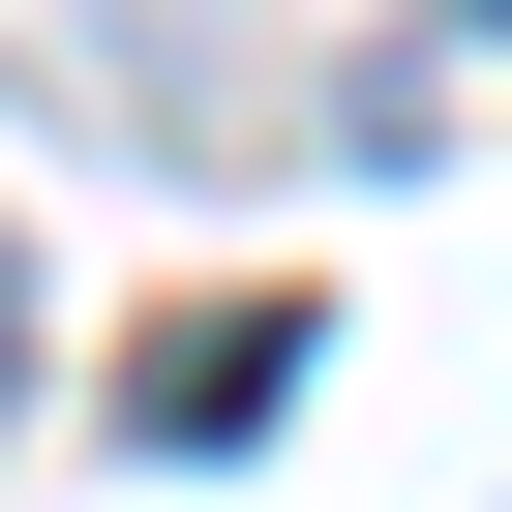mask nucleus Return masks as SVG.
<instances>
[{
    "mask_svg": "<svg viewBox=\"0 0 512 512\" xmlns=\"http://www.w3.org/2000/svg\"><path fill=\"white\" fill-rule=\"evenodd\" d=\"M272 392H302V332H272V302H211V332L151 362V422H181V452H241V422H272Z\"/></svg>",
    "mask_w": 512,
    "mask_h": 512,
    "instance_id": "obj_1",
    "label": "nucleus"
},
{
    "mask_svg": "<svg viewBox=\"0 0 512 512\" xmlns=\"http://www.w3.org/2000/svg\"><path fill=\"white\" fill-rule=\"evenodd\" d=\"M0 332H31V272H0Z\"/></svg>",
    "mask_w": 512,
    "mask_h": 512,
    "instance_id": "obj_2",
    "label": "nucleus"
}]
</instances>
